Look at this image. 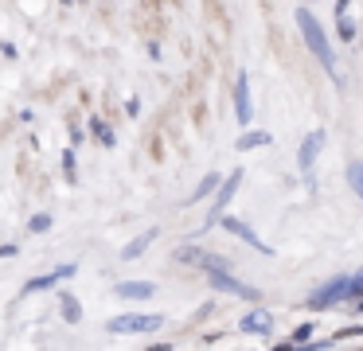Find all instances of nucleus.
Here are the masks:
<instances>
[{
	"label": "nucleus",
	"mask_w": 363,
	"mask_h": 351,
	"mask_svg": "<svg viewBox=\"0 0 363 351\" xmlns=\"http://www.w3.org/2000/svg\"><path fill=\"white\" fill-rule=\"evenodd\" d=\"M160 324H164V316H157V312H125V316H113L110 324H106V332L137 335V332H157Z\"/></svg>",
	"instance_id": "nucleus-3"
},
{
	"label": "nucleus",
	"mask_w": 363,
	"mask_h": 351,
	"mask_svg": "<svg viewBox=\"0 0 363 351\" xmlns=\"http://www.w3.org/2000/svg\"><path fill=\"white\" fill-rule=\"evenodd\" d=\"M238 184H242V172H230V176L223 179V187L215 191V207H211V218H207V223H219V218H223V207H227L230 195L238 191Z\"/></svg>",
	"instance_id": "nucleus-7"
},
{
	"label": "nucleus",
	"mask_w": 363,
	"mask_h": 351,
	"mask_svg": "<svg viewBox=\"0 0 363 351\" xmlns=\"http://www.w3.org/2000/svg\"><path fill=\"white\" fill-rule=\"evenodd\" d=\"M74 277V265H59V269H51V273H43V277H32L24 285V293H40V289H55L59 281H71Z\"/></svg>",
	"instance_id": "nucleus-9"
},
{
	"label": "nucleus",
	"mask_w": 363,
	"mask_h": 351,
	"mask_svg": "<svg viewBox=\"0 0 363 351\" xmlns=\"http://www.w3.org/2000/svg\"><path fill=\"white\" fill-rule=\"evenodd\" d=\"M59 312H63V320H67V324H79V320H82V308H79V296L63 293V296H59Z\"/></svg>",
	"instance_id": "nucleus-14"
},
{
	"label": "nucleus",
	"mask_w": 363,
	"mask_h": 351,
	"mask_svg": "<svg viewBox=\"0 0 363 351\" xmlns=\"http://www.w3.org/2000/svg\"><path fill=\"white\" fill-rule=\"evenodd\" d=\"M219 223H223V230L238 234V238H242L246 246H254V250H258V254H269V246H266V242H262V238H258V234H254V230H250V226H246V223H238V218H230V215H223Z\"/></svg>",
	"instance_id": "nucleus-8"
},
{
	"label": "nucleus",
	"mask_w": 363,
	"mask_h": 351,
	"mask_svg": "<svg viewBox=\"0 0 363 351\" xmlns=\"http://www.w3.org/2000/svg\"><path fill=\"white\" fill-rule=\"evenodd\" d=\"M235 117H238V125H250V117H254V98H250V78L238 70V78H235Z\"/></svg>",
	"instance_id": "nucleus-6"
},
{
	"label": "nucleus",
	"mask_w": 363,
	"mask_h": 351,
	"mask_svg": "<svg viewBox=\"0 0 363 351\" xmlns=\"http://www.w3.org/2000/svg\"><path fill=\"white\" fill-rule=\"evenodd\" d=\"M90 133H94V137L102 140V145H113V133L106 129V121H102V117H94V121H90Z\"/></svg>",
	"instance_id": "nucleus-21"
},
{
	"label": "nucleus",
	"mask_w": 363,
	"mask_h": 351,
	"mask_svg": "<svg viewBox=\"0 0 363 351\" xmlns=\"http://www.w3.org/2000/svg\"><path fill=\"white\" fill-rule=\"evenodd\" d=\"M238 332H246V335H269V332H274V312L254 304V308L238 320Z\"/></svg>",
	"instance_id": "nucleus-5"
},
{
	"label": "nucleus",
	"mask_w": 363,
	"mask_h": 351,
	"mask_svg": "<svg viewBox=\"0 0 363 351\" xmlns=\"http://www.w3.org/2000/svg\"><path fill=\"white\" fill-rule=\"evenodd\" d=\"M203 254H207V250H199V246H180L172 254V262H180V265H203Z\"/></svg>",
	"instance_id": "nucleus-15"
},
{
	"label": "nucleus",
	"mask_w": 363,
	"mask_h": 351,
	"mask_svg": "<svg viewBox=\"0 0 363 351\" xmlns=\"http://www.w3.org/2000/svg\"><path fill=\"white\" fill-rule=\"evenodd\" d=\"M262 145H269V133H258V129H254V133H242V137H238V152H250V148H262Z\"/></svg>",
	"instance_id": "nucleus-16"
},
{
	"label": "nucleus",
	"mask_w": 363,
	"mask_h": 351,
	"mask_svg": "<svg viewBox=\"0 0 363 351\" xmlns=\"http://www.w3.org/2000/svg\"><path fill=\"white\" fill-rule=\"evenodd\" d=\"M340 301H352V277H332V281H324V285L305 301V308H308V312H324V308H336Z\"/></svg>",
	"instance_id": "nucleus-2"
},
{
	"label": "nucleus",
	"mask_w": 363,
	"mask_h": 351,
	"mask_svg": "<svg viewBox=\"0 0 363 351\" xmlns=\"http://www.w3.org/2000/svg\"><path fill=\"white\" fill-rule=\"evenodd\" d=\"M289 343H293V347H308V343H313V324L293 328V332H289Z\"/></svg>",
	"instance_id": "nucleus-19"
},
{
	"label": "nucleus",
	"mask_w": 363,
	"mask_h": 351,
	"mask_svg": "<svg viewBox=\"0 0 363 351\" xmlns=\"http://www.w3.org/2000/svg\"><path fill=\"white\" fill-rule=\"evenodd\" d=\"M203 269L207 273H227L230 265H227V257H223V254H203Z\"/></svg>",
	"instance_id": "nucleus-20"
},
{
	"label": "nucleus",
	"mask_w": 363,
	"mask_h": 351,
	"mask_svg": "<svg viewBox=\"0 0 363 351\" xmlns=\"http://www.w3.org/2000/svg\"><path fill=\"white\" fill-rule=\"evenodd\" d=\"M359 296H363V273H355L352 277V301H359Z\"/></svg>",
	"instance_id": "nucleus-24"
},
{
	"label": "nucleus",
	"mask_w": 363,
	"mask_h": 351,
	"mask_svg": "<svg viewBox=\"0 0 363 351\" xmlns=\"http://www.w3.org/2000/svg\"><path fill=\"white\" fill-rule=\"evenodd\" d=\"M149 351H172V343H152Z\"/></svg>",
	"instance_id": "nucleus-26"
},
{
	"label": "nucleus",
	"mask_w": 363,
	"mask_h": 351,
	"mask_svg": "<svg viewBox=\"0 0 363 351\" xmlns=\"http://www.w3.org/2000/svg\"><path fill=\"white\" fill-rule=\"evenodd\" d=\"M113 293H118L121 301H149V296L157 293V285H152V281H118Z\"/></svg>",
	"instance_id": "nucleus-10"
},
{
	"label": "nucleus",
	"mask_w": 363,
	"mask_h": 351,
	"mask_svg": "<svg viewBox=\"0 0 363 351\" xmlns=\"http://www.w3.org/2000/svg\"><path fill=\"white\" fill-rule=\"evenodd\" d=\"M219 187H223V179H219V176H203V179H199V187L191 191V203L207 199V195H211V191H219Z\"/></svg>",
	"instance_id": "nucleus-17"
},
{
	"label": "nucleus",
	"mask_w": 363,
	"mask_h": 351,
	"mask_svg": "<svg viewBox=\"0 0 363 351\" xmlns=\"http://www.w3.org/2000/svg\"><path fill=\"white\" fill-rule=\"evenodd\" d=\"M340 340H363V324H347V328H340V332H332V340L308 343V347H313V351H324V347H332V343H340Z\"/></svg>",
	"instance_id": "nucleus-12"
},
{
	"label": "nucleus",
	"mask_w": 363,
	"mask_h": 351,
	"mask_svg": "<svg viewBox=\"0 0 363 351\" xmlns=\"http://www.w3.org/2000/svg\"><path fill=\"white\" fill-rule=\"evenodd\" d=\"M152 238H157V230H145V234H141V238H133V242H129V246H125V250H121V257H125V262H133V257H141V254H145V250H149V246H152Z\"/></svg>",
	"instance_id": "nucleus-13"
},
{
	"label": "nucleus",
	"mask_w": 363,
	"mask_h": 351,
	"mask_svg": "<svg viewBox=\"0 0 363 351\" xmlns=\"http://www.w3.org/2000/svg\"><path fill=\"white\" fill-rule=\"evenodd\" d=\"M297 28H301V35H305V43H308V51L316 55V62H320L328 74H336V59H332V51H328V39H324V28L316 23V16L308 12V8H297Z\"/></svg>",
	"instance_id": "nucleus-1"
},
{
	"label": "nucleus",
	"mask_w": 363,
	"mask_h": 351,
	"mask_svg": "<svg viewBox=\"0 0 363 351\" xmlns=\"http://www.w3.org/2000/svg\"><path fill=\"white\" fill-rule=\"evenodd\" d=\"M207 281H211L215 293H230V296H242V301H254V304L262 301L258 289L246 285V281H238V277H230V273H207Z\"/></svg>",
	"instance_id": "nucleus-4"
},
{
	"label": "nucleus",
	"mask_w": 363,
	"mask_h": 351,
	"mask_svg": "<svg viewBox=\"0 0 363 351\" xmlns=\"http://www.w3.org/2000/svg\"><path fill=\"white\" fill-rule=\"evenodd\" d=\"M320 145H324V133H320V129H313L305 140H301V148H297V164H301V168H313V160H316V152H320Z\"/></svg>",
	"instance_id": "nucleus-11"
},
{
	"label": "nucleus",
	"mask_w": 363,
	"mask_h": 351,
	"mask_svg": "<svg viewBox=\"0 0 363 351\" xmlns=\"http://www.w3.org/2000/svg\"><path fill=\"white\" fill-rule=\"evenodd\" d=\"M355 312H359V316H363V296H359V301H355Z\"/></svg>",
	"instance_id": "nucleus-27"
},
{
	"label": "nucleus",
	"mask_w": 363,
	"mask_h": 351,
	"mask_svg": "<svg viewBox=\"0 0 363 351\" xmlns=\"http://www.w3.org/2000/svg\"><path fill=\"white\" fill-rule=\"evenodd\" d=\"M347 184H352V191L363 199V160H352V164H347Z\"/></svg>",
	"instance_id": "nucleus-18"
},
{
	"label": "nucleus",
	"mask_w": 363,
	"mask_h": 351,
	"mask_svg": "<svg viewBox=\"0 0 363 351\" xmlns=\"http://www.w3.org/2000/svg\"><path fill=\"white\" fill-rule=\"evenodd\" d=\"M28 230H32V234H43V230H51V215H32V223H28Z\"/></svg>",
	"instance_id": "nucleus-22"
},
{
	"label": "nucleus",
	"mask_w": 363,
	"mask_h": 351,
	"mask_svg": "<svg viewBox=\"0 0 363 351\" xmlns=\"http://www.w3.org/2000/svg\"><path fill=\"white\" fill-rule=\"evenodd\" d=\"M340 39H344V43H352V39H355V23L352 20H347V16H340Z\"/></svg>",
	"instance_id": "nucleus-23"
},
{
	"label": "nucleus",
	"mask_w": 363,
	"mask_h": 351,
	"mask_svg": "<svg viewBox=\"0 0 363 351\" xmlns=\"http://www.w3.org/2000/svg\"><path fill=\"white\" fill-rule=\"evenodd\" d=\"M63 168H67V176H74V156L71 152H63Z\"/></svg>",
	"instance_id": "nucleus-25"
}]
</instances>
